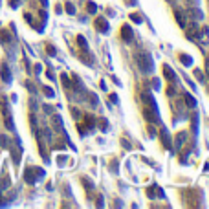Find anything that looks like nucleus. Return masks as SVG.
Listing matches in <instances>:
<instances>
[{"label":"nucleus","instance_id":"9d476101","mask_svg":"<svg viewBox=\"0 0 209 209\" xmlns=\"http://www.w3.org/2000/svg\"><path fill=\"white\" fill-rule=\"evenodd\" d=\"M163 75H165V79H169L171 83H176V73H174V70H173L169 64L163 66Z\"/></svg>","mask_w":209,"mask_h":209},{"label":"nucleus","instance_id":"f257e3e1","mask_svg":"<svg viewBox=\"0 0 209 209\" xmlns=\"http://www.w3.org/2000/svg\"><path fill=\"white\" fill-rule=\"evenodd\" d=\"M136 62H138V66H140V70H141L143 73H152V72H154V61H152L151 53H147V51H138V53H136Z\"/></svg>","mask_w":209,"mask_h":209},{"label":"nucleus","instance_id":"dca6fc26","mask_svg":"<svg viewBox=\"0 0 209 209\" xmlns=\"http://www.w3.org/2000/svg\"><path fill=\"white\" fill-rule=\"evenodd\" d=\"M184 99H185V103H187V106H191V108H195L196 106V101H195V97L191 95V94H184Z\"/></svg>","mask_w":209,"mask_h":209},{"label":"nucleus","instance_id":"2f4dec72","mask_svg":"<svg viewBox=\"0 0 209 209\" xmlns=\"http://www.w3.org/2000/svg\"><path fill=\"white\" fill-rule=\"evenodd\" d=\"M121 145H123V147H125V149H130V143H127V141H125V140H121Z\"/></svg>","mask_w":209,"mask_h":209},{"label":"nucleus","instance_id":"a878e982","mask_svg":"<svg viewBox=\"0 0 209 209\" xmlns=\"http://www.w3.org/2000/svg\"><path fill=\"white\" fill-rule=\"evenodd\" d=\"M176 140H178V141H176V143H178V145H182V143H184V141H185V134H184V132H180V134H178V136H176Z\"/></svg>","mask_w":209,"mask_h":209},{"label":"nucleus","instance_id":"f03ea898","mask_svg":"<svg viewBox=\"0 0 209 209\" xmlns=\"http://www.w3.org/2000/svg\"><path fill=\"white\" fill-rule=\"evenodd\" d=\"M143 118H145L149 123H154V121H158L156 106H145V108H143Z\"/></svg>","mask_w":209,"mask_h":209},{"label":"nucleus","instance_id":"72a5a7b5","mask_svg":"<svg viewBox=\"0 0 209 209\" xmlns=\"http://www.w3.org/2000/svg\"><path fill=\"white\" fill-rule=\"evenodd\" d=\"M127 2H129V4H134V0H127Z\"/></svg>","mask_w":209,"mask_h":209},{"label":"nucleus","instance_id":"1a4fd4ad","mask_svg":"<svg viewBox=\"0 0 209 209\" xmlns=\"http://www.w3.org/2000/svg\"><path fill=\"white\" fill-rule=\"evenodd\" d=\"M174 17H176V22H178L180 28H185V26H187V15H185V13H182L180 9H176V11H174Z\"/></svg>","mask_w":209,"mask_h":209},{"label":"nucleus","instance_id":"39448f33","mask_svg":"<svg viewBox=\"0 0 209 209\" xmlns=\"http://www.w3.org/2000/svg\"><path fill=\"white\" fill-rule=\"evenodd\" d=\"M184 29H185V35H187L189 40H196L198 39V24H191V26L187 24Z\"/></svg>","mask_w":209,"mask_h":209},{"label":"nucleus","instance_id":"5701e85b","mask_svg":"<svg viewBox=\"0 0 209 209\" xmlns=\"http://www.w3.org/2000/svg\"><path fill=\"white\" fill-rule=\"evenodd\" d=\"M66 11H68V15H75V7H73V4L66 2Z\"/></svg>","mask_w":209,"mask_h":209},{"label":"nucleus","instance_id":"f8f14e48","mask_svg":"<svg viewBox=\"0 0 209 209\" xmlns=\"http://www.w3.org/2000/svg\"><path fill=\"white\" fill-rule=\"evenodd\" d=\"M141 101L145 105H149V106H156V103H154V99H152V95L149 92H141Z\"/></svg>","mask_w":209,"mask_h":209},{"label":"nucleus","instance_id":"20e7f679","mask_svg":"<svg viewBox=\"0 0 209 209\" xmlns=\"http://www.w3.org/2000/svg\"><path fill=\"white\" fill-rule=\"evenodd\" d=\"M94 26H95V29L101 31V33H108V29H110V26H108V22H106L105 17H97L95 22H94Z\"/></svg>","mask_w":209,"mask_h":209},{"label":"nucleus","instance_id":"b1692460","mask_svg":"<svg viewBox=\"0 0 209 209\" xmlns=\"http://www.w3.org/2000/svg\"><path fill=\"white\" fill-rule=\"evenodd\" d=\"M42 92H44L48 97H53V95H55V94H53V90H51L50 86H42Z\"/></svg>","mask_w":209,"mask_h":209},{"label":"nucleus","instance_id":"a211bd4d","mask_svg":"<svg viewBox=\"0 0 209 209\" xmlns=\"http://www.w3.org/2000/svg\"><path fill=\"white\" fill-rule=\"evenodd\" d=\"M61 81H62V86H64V88H72V83H70V77H68L66 73H62V75H61Z\"/></svg>","mask_w":209,"mask_h":209},{"label":"nucleus","instance_id":"0eeeda50","mask_svg":"<svg viewBox=\"0 0 209 209\" xmlns=\"http://www.w3.org/2000/svg\"><path fill=\"white\" fill-rule=\"evenodd\" d=\"M0 75H2L4 83H11V72H9V66L6 62H2V66H0Z\"/></svg>","mask_w":209,"mask_h":209},{"label":"nucleus","instance_id":"2eb2a0df","mask_svg":"<svg viewBox=\"0 0 209 209\" xmlns=\"http://www.w3.org/2000/svg\"><path fill=\"white\" fill-rule=\"evenodd\" d=\"M147 195H149V196H154V195H158L160 198H163V191H162L160 187H149V189H147Z\"/></svg>","mask_w":209,"mask_h":209},{"label":"nucleus","instance_id":"cd10ccee","mask_svg":"<svg viewBox=\"0 0 209 209\" xmlns=\"http://www.w3.org/2000/svg\"><path fill=\"white\" fill-rule=\"evenodd\" d=\"M99 123H101V127H99L101 130H106V129H108V127H106V119H99Z\"/></svg>","mask_w":209,"mask_h":209},{"label":"nucleus","instance_id":"6ab92c4d","mask_svg":"<svg viewBox=\"0 0 209 209\" xmlns=\"http://www.w3.org/2000/svg\"><path fill=\"white\" fill-rule=\"evenodd\" d=\"M86 11H88V13H95V11H97V6H95L94 2H86Z\"/></svg>","mask_w":209,"mask_h":209},{"label":"nucleus","instance_id":"4468645a","mask_svg":"<svg viewBox=\"0 0 209 209\" xmlns=\"http://www.w3.org/2000/svg\"><path fill=\"white\" fill-rule=\"evenodd\" d=\"M24 178H26L28 184H35V180H37V176H35V169H28L26 174H24Z\"/></svg>","mask_w":209,"mask_h":209},{"label":"nucleus","instance_id":"4be33fe9","mask_svg":"<svg viewBox=\"0 0 209 209\" xmlns=\"http://www.w3.org/2000/svg\"><path fill=\"white\" fill-rule=\"evenodd\" d=\"M130 20H132V22H136V24H141V22H143V18H141L138 13H132V15H130Z\"/></svg>","mask_w":209,"mask_h":209},{"label":"nucleus","instance_id":"7c9ffc66","mask_svg":"<svg viewBox=\"0 0 209 209\" xmlns=\"http://www.w3.org/2000/svg\"><path fill=\"white\" fill-rule=\"evenodd\" d=\"M110 99H112V103H118V95L116 94H110Z\"/></svg>","mask_w":209,"mask_h":209},{"label":"nucleus","instance_id":"7ed1b4c3","mask_svg":"<svg viewBox=\"0 0 209 209\" xmlns=\"http://www.w3.org/2000/svg\"><path fill=\"white\" fill-rule=\"evenodd\" d=\"M185 15H187L191 20H202V18H204V13L200 11V7H198V6H193V7H189V9L185 11Z\"/></svg>","mask_w":209,"mask_h":209},{"label":"nucleus","instance_id":"473e14b6","mask_svg":"<svg viewBox=\"0 0 209 209\" xmlns=\"http://www.w3.org/2000/svg\"><path fill=\"white\" fill-rule=\"evenodd\" d=\"M189 4H193V6H198V0H187Z\"/></svg>","mask_w":209,"mask_h":209},{"label":"nucleus","instance_id":"bb28decb","mask_svg":"<svg viewBox=\"0 0 209 209\" xmlns=\"http://www.w3.org/2000/svg\"><path fill=\"white\" fill-rule=\"evenodd\" d=\"M9 140L6 138V136H0V143H2V147H9V143H7Z\"/></svg>","mask_w":209,"mask_h":209},{"label":"nucleus","instance_id":"ddd939ff","mask_svg":"<svg viewBox=\"0 0 209 209\" xmlns=\"http://www.w3.org/2000/svg\"><path fill=\"white\" fill-rule=\"evenodd\" d=\"M51 123L55 125V130H62V119H61V116H57V114H53L51 116Z\"/></svg>","mask_w":209,"mask_h":209},{"label":"nucleus","instance_id":"412c9836","mask_svg":"<svg viewBox=\"0 0 209 209\" xmlns=\"http://www.w3.org/2000/svg\"><path fill=\"white\" fill-rule=\"evenodd\" d=\"M0 40H2V42H9V40H11V35H9L7 31H0Z\"/></svg>","mask_w":209,"mask_h":209},{"label":"nucleus","instance_id":"c756f323","mask_svg":"<svg viewBox=\"0 0 209 209\" xmlns=\"http://www.w3.org/2000/svg\"><path fill=\"white\" fill-rule=\"evenodd\" d=\"M112 173H118V162L116 160L112 162Z\"/></svg>","mask_w":209,"mask_h":209},{"label":"nucleus","instance_id":"c85d7f7f","mask_svg":"<svg viewBox=\"0 0 209 209\" xmlns=\"http://www.w3.org/2000/svg\"><path fill=\"white\" fill-rule=\"evenodd\" d=\"M46 50H48V53H50V55H55V48H53V46H50V44H48V46H46Z\"/></svg>","mask_w":209,"mask_h":209},{"label":"nucleus","instance_id":"f3484780","mask_svg":"<svg viewBox=\"0 0 209 209\" xmlns=\"http://www.w3.org/2000/svg\"><path fill=\"white\" fill-rule=\"evenodd\" d=\"M180 62L185 64V66H191V64H193V59H191L189 55H180Z\"/></svg>","mask_w":209,"mask_h":209},{"label":"nucleus","instance_id":"423d86ee","mask_svg":"<svg viewBox=\"0 0 209 209\" xmlns=\"http://www.w3.org/2000/svg\"><path fill=\"white\" fill-rule=\"evenodd\" d=\"M121 39H123L127 44L134 40V31H132V28H130L129 24H125V26L121 28Z\"/></svg>","mask_w":209,"mask_h":209},{"label":"nucleus","instance_id":"9b49d317","mask_svg":"<svg viewBox=\"0 0 209 209\" xmlns=\"http://www.w3.org/2000/svg\"><path fill=\"white\" fill-rule=\"evenodd\" d=\"M198 35H200V42L202 44H209V28L198 29Z\"/></svg>","mask_w":209,"mask_h":209},{"label":"nucleus","instance_id":"6e6552de","mask_svg":"<svg viewBox=\"0 0 209 209\" xmlns=\"http://www.w3.org/2000/svg\"><path fill=\"white\" fill-rule=\"evenodd\" d=\"M160 138H162V143H163L165 149H171V147H173V140H171V136L167 134V129H162Z\"/></svg>","mask_w":209,"mask_h":209},{"label":"nucleus","instance_id":"aec40b11","mask_svg":"<svg viewBox=\"0 0 209 209\" xmlns=\"http://www.w3.org/2000/svg\"><path fill=\"white\" fill-rule=\"evenodd\" d=\"M77 42H79V46H83V50H88V44H86V39H84L83 35H79V37H77Z\"/></svg>","mask_w":209,"mask_h":209},{"label":"nucleus","instance_id":"393cba45","mask_svg":"<svg viewBox=\"0 0 209 209\" xmlns=\"http://www.w3.org/2000/svg\"><path fill=\"white\" fill-rule=\"evenodd\" d=\"M195 75H196V79H200L202 83H206V77H204V73L200 70H195Z\"/></svg>","mask_w":209,"mask_h":209}]
</instances>
